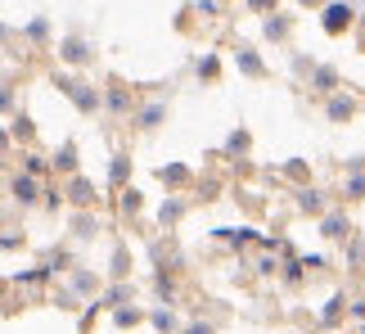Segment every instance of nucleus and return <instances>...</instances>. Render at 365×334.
<instances>
[{
    "instance_id": "obj_6",
    "label": "nucleus",
    "mask_w": 365,
    "mask_h": 334,
    "mask_svg": "<svg viewBox=\"0 0 365 334\" xmlns=\"http://www.w3.org/2000/svg\"><path fill=\"white\" fill-rule=\"evenodd\" d=\"M240 68H244V73H252V77H257V73H262V64H257V54H248V50L240 54Z\"/></svg>"
},
{
    "instance_id": "obj_1",
    "label": "nucleus",
    "mask_w": 365,
    "mask_h": 334,
    "mask_svg": "<svg viewBox=\"0 0 365 334\" xmlns=\"http://www.w3.org/2000/svg\"><path fill=\"white\" fill-rule=\"evenodd\" d=\"M352 19H356V9L339 0V5H329V9H325V32H329V36H339V32H347V27H352Z\"/></svg>"
},
{
    "instance_id": "obj_10",
    "label": "nucleus",
    "mask_w": 365,
    "mask_h": 334,
    "mask_svg": "<svg viewBox=\"0 0 365 334\" xmlns=\"http://www.w3.org/2000/svg\"><path fill=\"white\" fill-rule=\"evenodd\" d=\"M248 5H252V9H266V5H271V0H248Z\"/></svg>"
},
{
    "instance_id": "obj_11",
    "label": "nucleus",
    "mask_w": 365,
    "mask_h": 334,
    "mask_svg": "<svg viewBox=\"0 0 365 334\" xmlns=\"http://www.w3.org/2000/svg\"><path fill=\"white\" fill-rule=\"evenodd\" d=\"M307 5H312V0H307Z\"/></svg>"
},
{
    "instance_id": "obj_9",
    "label": "nucleus",
    "mask_w": 365,
    "mask_h": 334,
    "mask_svg": "<svg viewBox=\"0 0 365 334\" xmlns=\"http://www.w3.org/2000/svg\"><path fill=\"white\" fill-rule=\"evenodd\" d=\"M352 194H356V199L365 194V176H352Z\"/></svg>"
},
{
    "instance_id": "obj_2",
    "label": "nucleus",
    "mask_w": 365,
    "mask_h": 334,
    "mask_svg": "<svg viewBox=\"0 0 365 334\" xmlns=\"http://www.w3.org/2000/svg\"><path fill=\"white\" fill-rule=\"evenodd\" d=\"M59 86H63L68 95H73V100H77L81 108H86V113H91V108H95V95H91V91H81V86H77V81H59Z\"/></svg>"
},
{
    "instance_id": "obj_4",
    "label": "nucleus",
    "mask_w": 365,
    "mask_h": 334,
    "mask_svg": "<svg viewBox=\"0 0 365 334\" xmlns=\"http://www.w3.org/2000/svg\"><path fill=\"white\" fill-rule=\"evenodd\" d=\"M14 199L32 203V199H36V186H32V181H27V176H19V181H14Z\"/></svg>"
},
{
    "instance_id": "obj_7",
    "label": "nucleus",
    "mask_w": 365,
    "mask_h": 334,
    "mask_svg": "<svg viewBox=\"0 0 365 334\" xmlns=\"http://www.w3.org/2000/svg\"><path fill=\"white\" fill-rule=\"evenodd\" d=\"M316 91H334V73H329V68H320V73H316Z\"/></svg>"
},
{
    "instance_id": "obj_8",
    "label": "nucleus",
    "mask_w": 365,
    "mask_h": 334,
    "mask_svg": "<svg viewBox=\"0 0 365 334\" xmlns=\"http://www.w3.org/2000/svg\"><path fill=\"white\" fill-rule=\"evenodd\" d=\"M158 118H163V108L153 104V108H145V118H140V127H158Z\"/></svg>"
},
{
    "instance_id": "obj_3",
    "label": "nucleus",
    "mask_w": 365,
    "mask_h": 334,
    "mask_svg": "<svg viewBox=\"0 0 365 334\" xmlns=\"http://www.w3.org/2000/svg\"><path fill=\"white\" fill-rule=\"evenodd\" d=\"M352 113H356L352 100H343V95H339V100H329V118H334V122H347Z\"/></svg>"
},
{
    "instance_id": "obj_5",
    "label": "nucleus",
    "mask_w": 365,
    "mask_h": 334,
    "mask_svg": "<svg viewBox=\"0 0 365 334\" xmlns=\"http://www.w3.org/2000/svg\"><path fill=\"white\" fill-rule=\"evenodd\" d=\"M63 59L81 64V59H86V46H81V41H68V46H63Z\"/></svg>"
}]
</instances>
